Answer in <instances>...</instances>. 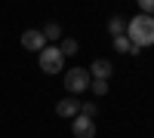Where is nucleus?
I'll return each instance as SVG.
<instances>
[{
  "label": "nucleus",
  "mask_w": 154,
  "mask_h": 138,
  "mask_svg": "<svg viewBox=\"0 0 154 138\" xmlns=\"http://www.w3.org/2000/svg\"><path fill=\"white\" fill-rule=\"evenodd\" d=\"M86 71H89V77H93V80H111V77H114V65H111L108 58H96Z\"/></svg>",
  "instance_id": "0eeeda50"
},
{
  "label": "nucleus",
  "mask_w": 154,
  "mask_h": 138,
  "mask_svg": "<svg viewBox=\"0 0 154 138\" xmlns=\"http://www.w3.org/2000/svg\"><path fill=\"white\" fill-rule=\"evenodd\" d=\"M89 71L86 68H68L65 71V92L68 95H83L89 89Z\"/></svg>",
  "instance_id": "f03ea898"
},
{
  "label": "nucleus",
  "mask_w": 154,
  "mask_h": 138,
  "mask_svg": "<svg viewBox=\"0 0 154 138\" xmlns=\"http://www.w3.org/2000/svg\"><path fill=\"white\" fill-rule=\"evenodd\" d=\"M22 46L28 49V52H40V49L46 46V37H43V31H37V28L22 31Z\"/></svg>",
  "instance_id": "39448f33"
},
{
  "label": "nucleus",
  "mask_w": 154,
  "mask_h": 138,
  "mask_svg": "<svg viewBox=\"0 0 154 138\" xmlns=\"http://www.w3.org/2000/svg\"><path fill=\"white\" fill-rule=\"evenodd\" d=\"M43 37H46V43L49 40H62V25L59 22H46L43 25Z\"/></svg>",
  "instance_id": "9d476101"
},
{
  "label": "nucleus",
  "mask_w": 154,
  "mask_h": 138,
  "mask_svg": "<svg viewBox=\"0 0 154 138\" xmlns=\"http://www.w3.org/2000/svg\"><path fill=\"white\" fill-rule=\"evenodd\" d=\"M71 135H74V138H96V120L77 114V117L71 120Z\"/></svg>",
  "instance_id": "20e7f679"
},
{
  "label": "nucleus",
  "mask_w": 154,
  "mask_h": 138,
  "mask_svg": "<svg viewBox=\"0 0 154 138\" xmlns=\"http://www.w3.org/2000/svg\"><path fill=\"white\" fill-rule=\"evenodd\" d=\"M59 49H62V55L68 58V55H74L77 49H80V43H77L74 37H68V40H62V43H59Z\"/></svg>",
  "instance_id": "9b49d317"
},
{
  "label": "nucleus",
  "mask_w": 154,
  "mask_h": 138,
  "mask_svg": "<svg viewBox=\"0 0 154 138\" xmlns=\"http://www.w3.org/2000/svg\"><path fill=\"white\" fill-rule=\"evenodd\" d=\"M89 89H93V95H105L108 92V80H89Z\"/></svg>",
  "instance_id": "f8f14e48"
},
{
  "label": "nucleus",
  "mask_w": 154,
  "mask_h": 138,
  "mask_svg": "<svg viewBox=\"0 0 154 138\" xmlns=\"http://www.w3.org/2000/svg\"><path fill=\"white\" fill-rule=\"evenodd\" d=\"M80 114H83V117H93V120H96V114H99L96 101H80Z\"/></svg>",
  "instance_id": "ddd939ff"
},
{
  "label": "nucleus",
  "mask_w": 154,
  "mask_h": 138,
  "mask_svg": "<svg viewBox=\"0 0 154 138\" xmlns=\"http://www.w3.org/2000/svg\"><path fill=\"white\" fill-rule=\"evenodd\" d=\"M56 114L62 120H74L77 114H80V98L77 95H68V98H62V101L56 104Z\"/></svg>",
  "instance_id": "423d86ee"
},
{
  "label": "nucleus",
  "mask_w": 154,
  "mask_h": 138,
  "mask_svg": "<svg viewBox=\"0 0 154 138\" xmlns=\"http://www.w3.org/2000/svg\"><path fill=\"white\" fill-rule=\"evenodd\" d=\"M139 3V9L145 12V16H154V0H136Z\"/></svg>",
  "instance_id": "4468645a"
},
{
  "label": "nucleus",
  "mask_w": 154,
  "mask_h": 138,
  "mask_svg": "<svg viewBox=\"0 0 154 138\" xmlns=\"http://www.w3.org/2000/svg\"><path fill=\"white\" fill-rule=\"evenodd\" d=\"M126 22H130V19H123V16H111V19H108V34H111V37L126 34Z\"/></svg>",
  "instance_id": "1a4fd4ad"
},
{
  "label": "nucleus",
  "mask_w": 154,
  "mask_h": 138,
  "mask_svg": "<svg viewBox=\"0 0 154 138\" xmlns=\"http://www.w3.org/2000/svg\"><path fill=\"white\" fill-rule=\"evenodd\" d=\"M37 58H40V71H43V74H59V71H65V55H62L59 46H43L40 52H37Z\"/></svg>",
  "instance_id": "7ed1b4c3"
},
{
  "label": "nucleus",
  "mask_w": 154,
  "mask_h": 138,
  "mask_svg": "<svg viewBox=\"0 0 154 138\" xmlns=\"http://www.w3.org/2000/svg\"><path fill=\"white\" fill-rule=\"evenodd\" d=\"M126 37H130V43L139 46V49H148L154 43V16H145V12H139L136 19L126 22Z\"/></svg>",
  "instance_id": "f257e3e1"
},
{
  "label": "nucleus",
  "mask_w": 154,
  "mask_h": 138,
  "mask_svg": "<svg viewBox=\"0 0 154 138\" xmlns=\"http://www.w3.org/2000/svg\"><path fill=\"white\" fill-rule=\"evenodd\" d=\"M114 49H117V52H126V55H142V49H139V46H133V43H130V37H126V34L114 37Z\"/></svg>",
  "instance_id": "6e6552de"
}]
</instances>
